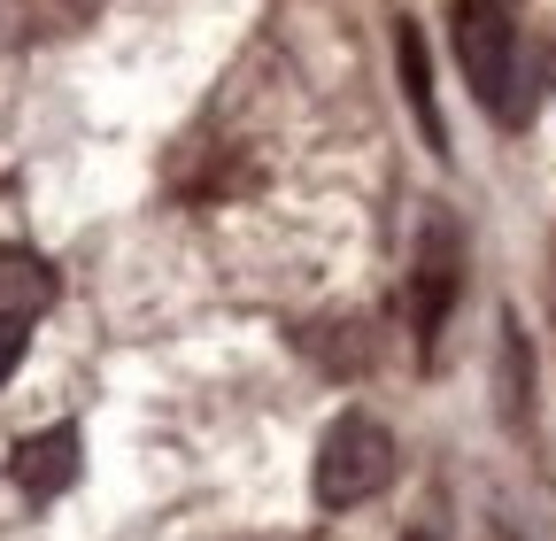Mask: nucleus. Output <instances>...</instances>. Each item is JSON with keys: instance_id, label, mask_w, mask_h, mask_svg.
I'll return each mask as SVG.
<instances>
[{"instance_id": "9", "label": "nucleus", "mask_w": 556, "mask_h": 541, "mask_svg": "<svg viewBox=\"0 0 556 541\" xmlns=\"http://www.w3.org/2000/svg\"><path fill=\"white\" fill-rule=\"evenodd\" d=\"M486 541H518V533H510V526H486Z\"/></svg>"}, {"instance_id": "4", "label": "nucleus", "mask_w": 556, "mask_h": 541, "mask_svg": "<svg viewBox=\"0 0 556 541\" xmlns=\"http://www.w3.org/2000/svg\"><path fill=\"white\" fill-rule=\"evenodd\" d=\"M70 480H78V433L70 426H47V433L16 441V488L24 495H62Z\"/></svg>"}, {"instance_id": "2", "label": "nucleus", "mask_w": 556, "mask_h": 541, "mask_svg": "<svg viewBox=\"0 0 556 541\" xmlns=\"http://www.w3.org/2000/svg\"><path fill=\"white\" fill-rule=\"evenodd\" d=\"M387 471H394L387 426L364 418V411H348V418H332V433L317 441V503H325V511H356V503H371V495L387 488Z\"/></svg>"}, {"instance_id": "7", "label": "nucleus", "mask_w": 556, "mask_h": 541, "mask_svg": "<svg viewBox=\"0 0 556 541\" xmlns=\"http://www.w3.org/2000/svg\"><path fill=\"white\" fill-rule=\"evenodd\" d=\"M495 402H503V418L510 426H526V402H533V372H526V332H518V317H503V364H495Z\"/></svg>"}, {"instance_id": "10", "label": "nucleus", "mask_w": 556, "mask_h": 541, "mask_svg": "<svg viewBox=\"0 0 556 541\" xmlns=\"http://www.w3.org/2000/svg\"><path fill=\"white\" fill-rule=\"evenodd\" d=\"M402 541H433V533H402Z\"/></svg>"}, {"instance_id": "5", "label": "nucleus", "mask_w": 556, "mask_h": 541, "mask_svg": "<svg viewBox=\"0 0 556 541\" xmlns=\"http://www.w3.org/2000/svg\"><path fill=\"white\" fill-rule=\"evenodd\" d=\"M394 62H402V101H409V116L426 124V148L448 155V124H441V109H433V62H426V39H417V24L394 32Z\"/></svg>"}, {"instance_id": "3", "label": "nucleus", "mask_w": 556, "mask_h": 541, "mask_svg": "<svg viewBox=\"0 0 556 541\" xmlns=\"http://www.w3.org/2000/svg\"><path fill=\"white\" fill-rule=\"evenodd\" d=\"M456 287H464V240L456 225L433 210L426 225H417V255H409V325H417V349H441V325L456 310Z\"/></svg>"}, {"instance_id": "8", "label": "nucleus", "mask_w": 556, "mask_h": 541, "mask_svg": "<svg viewBox=\"0 0 556 541\" xmlns=\"http://www.w3.org/2000/svg\"><path fill=\"white\" fill-rule=\"evenodd\" d=\"M24 341H31V317H0V387H9V372L24 364Z\"/></svg>"}, {"instance_id": "1", "label": "nucleus", "mask_w": 556, "mask_h": 541, "mask_svg": "<svg viewBox=\"0 0 556 541\" xmlns=\"http://www.w3.org/2000/svg\"><path fill=\"white\" fill-rule=\"evenodd\" d=\"M456 54H464V78L471 93L495 109V116H526V78H518V24H510V0H456Z\"/></svg>"}, {"instance_id": "6", "label": "nucleus", "mask_w": 556, "mask_h": 541, "mask_svg": "<svg viewBox=\"0 0 556 541\" xmlns=\"http://www.w3.org/2000/svg\"><path fill=\"white\" fill-rule=\"evenodd\" d=\"M47 294H54V270L39 255H9V263H0V317H31Z\"/></svg>"}]
</instances>
